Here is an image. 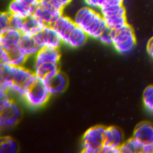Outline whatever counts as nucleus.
Returning a JSON list of instances; mask_svg holds the SVG:
<instances>
[{
	"mask_svg": "<svg viewBox=\"0 0 153 153\" xmlns=\"http://www.w3.org/2000/svg\"><path fill=\"white\" fill-rule=\"evenodd\" d=\"M17 1L27 5H35L36 6L39 5V0H17Z\"/></svg>",
	"mask_w": 153,
	"mask_h": 153,
	"instance_id": "obj_32",
	"label": "nucleus"
},
{
	"mask_svg": "<svg viewBox=\"0 0 153 153\" xmlns=\"http://www.w3.org/2000/svg\"><path fill=\"white\" fill-rule=\"evenodd\" d=\"M76 26L74 21L62 15L53 24L52 27L57 32L63 42L66 44L71 33Z\"/></svg>",
	"mask_w": 153,
	"mask_h": 153,
	"instance_id": "obj_10",
	"label": "nucleus"
},
{
	"mask_svg": "<svg viewBox=\"0 0 153 153\" xmlns=\"http://www.w3.org/2000/svg\"><path fill=\"white\" fill-rule=\"evenodd\" d=\"M33 15L41 20L46 26H51L63 15L62 10L57 9H47L39 5Z\"/></svg>",
	"mask_w": 153,
	"mask_h": 153,
	"instance_id": "obj_12",
	"label": "nucleus"
},
{
	"mask_svg": "<svg viewBox=\"0 0 153 153\" xmlns=\"http://www.w3.org/2000/svg\"><path fill=\"white\" fill-rule=\"evenodd\" d=\"M35 57L34 66L45 62L59 63L60 53L58 48L44 47L35 56Z\"/></svg>",
	"mask_w": 153,
	"mask_h": 153,
	"instance_id": "obj_14",
	"label": "nucleus"
},
{
	"mask_svg": "<svg viewBox=\"0 0 153 153\" xmlns=\"http://www.w3.org/2000/svg\"><path fill=\"white\" fill-rule=\"evenodd\" d=\"M142 146L135 139L131 138L122 144L120 147V151L121 153L142 152Z\"/></svg>",
	"mask_w": 153,
	"mask_h": 153,
	"instance_id": "obj_22",
	"label": "nucleus"
},
{
	"mask_svg": "<svg viewBox=\"0 0 153 153\" xmlns=\"http://www.w3.org/2000/svg\"><path fill=\"white\" fill-rule=\"evenodd\" d=\"M74 22L88 36L98 38L106 27L102 14L97 13L89 7H84L77 12Z\"/></svg>",
	"mask_w": 153,
	"mask_h": 153,
	"instance_id": "obj_2",
	"label": "nucleus"
},
{
	"mask_svg": "<svg viewBox=\"0 0 153 153\" xmlns=\"http://www.w3.org/2000/svg\"><path fill=\"white\" fill-rule=\"evenodd\" d=\"M118 153L120 152V148H112L109 146H103L101 153Z\"/></svg>",
	"mask_w": 153,
	"mask_h": 153,
	"instance_id": "obj_30",
	"label": "nucleus"
},
{
	"mask_svg": "<svg viewBox=\"0 0 153 153\" xmlns=\"http://www.w3.org/2000/svg\"><path fill=\"white\" fill-rule=\"evenodd\" d=\"M112 31V44L119 53H127L133 49L136 44V39L131 27L128 24Z\"/></svg>",
	"mask_w": 153,
	"mask_h": 153,
	"instance_id": "obj_5",
	"label": "nucleus"
},
{
	"mask_svg": "<svg viewBox=\"0 0 153 153\" xmlns=\"http://www.w3.org/2000/svg\"><path fill=\"white\" fill-rule=\"evenodd\" d=\"M106 27L112 30H117L127 23L126 16H115L104 19Z\"/></svg>",
	"mask_w": 153,
	"mask_h": 153,
	"instance_id": "obj_24",
	"label": "nucleus"
},
{
	"mask_svg": "<svg viewBox=\"0 0 153 153\" xmlns=\"http://www.w3.org/2000/svg\"><path fill=\"white\" fill-rule=\"evenodd\" d=\"M59 1L62 4V5L65 7L68 4H69L72 0H59Z\"/></svg>",
	"mask_w": 153,
	"mask_h": 153,
	"instance_id": "obj_37",
	"label": "nucleus"
},
{
	"mask_svg": "<svg viewBox=\"0 0 153 153\" xmlns=\"http://www.w3.org/2000/svg\"><path fill=\"white\" fill-rule=\"evenodd\" d=\"M45 26L41 20L32 14L25 19L21 32L22 34L33 36L41 32Z\"/></svg>",
	"mask_w": 153,
	"mask_h": 153,
	"instance_id": "obj_16",
	"label": "nucleus"
},
{
	"mask_svg": "<svg viewBox=\"0 0 153 153\" xmlns=\"http://www.w3.org/2000/svg\"><path fill=\"white\" fill-rule=\"evenodd\" d=\"M123 0H105V2L102 7L109 6V5H123Z\"/></svg>",
	"mask_w": 153,
	"mask_h": 153,
	"instance_id": "obj_31",
	"label": "nucleus"
},
{
	"mask_svg": "<svg viewBox=\"0 0 153 153\" xmlns=\"http://www.w3.org/2000/svg\"><path fill=\"white\" fill-rule=\"evenodd\" d=\"M7 53L8 55L7 63L16 66H23L24 63L29 57L19 47Z\"/></svg>",
	"mask_w": 153,
	"mask_h": 153,
	"instance_id": "obj_18",
	"label": "nucleus"
},
{
	"mask_svg": "<svg viewBox=\"0 0 153 153\" xmlns=\"http://www.w3.org/2000/svg\"><path fill=\"white\" fill-rule=\"evenodd\" d=\"M0 90L17 92L24 96L35 79L34 72L24 66L0 63Z\"/></svg>",
	"mask_w": 153,
	"mask_h": 153,
	"instance_id": "obj_1",
	"label": "nucleus"
},
{
	"mask_svg": "<svg viewBox=\"0 0 153 153\" xmlns=\"http://www.w3.org/2000/svg\"><path fill=\"white\" fill-rule=\"evenodd\" d=\"M25 20V19H23L17 15L12 14L10 19V29L18 30L21 32Z\"/></svg>",
	"mask_w": 153,
	"mask_h": 153,
	"instance_id": "obj_26",
	"label": "nucleus"
},
{
	"mask_svg": "<svg viewBox=\"0 0 153 153\" xmlns=\"http://www.w3.org/2000/svg\"><path fill=\"white\" fill-rule=\"evenodd\" d=\"M147 51L153 57V36L149 40L147 45Z\"/></svg>",
	"mask_w": 153,
	"mask_h": 153,
	"instance_id": "obj_34",
	"label": "nucleus"
},
{
	"mask_svg": "<svg viewBox=\"0 0 153 153\" xmlns=\"http://www.w3.org/2000/svg\"><path fill=\"white\" fill-rule=\"evenodd\" d=\"M97 39L105 44H112L113 36L112 29L106 27Z\"/></svg>",
	"mask_w": 153,
	"mask_h": 153,
	"instance_id": "obj_27",
	"label": "nucleus"
},
{
	"mask_svg": "<svg viewBox=\"0 0 153 153\" xmlns=\"http://www.w3.org/2000/svg\"><path fill=\"white\" fill-rule=\"evenodd\" d=\"M123 143L122 133L118 128L112 126L106 128L104 146L120 148Z\"/></svg>",
	"mask_w": 153,
	"mask_h": 153,
	"instance_id": "obj_15",
	"label": "nucleus"
},
{
	"mask_svg": "<svg viewBox=\"0 0 153 153\" xmlns=\"http://www.w3.org/2000/svg\"><path fill=\"white\" fill-rule=\"evenodd\" d=\"M57 71H59V65L56 63L45 62L34 66V74L42 79L48 74Z\"/></svg>",
	"mask_w": 153,
	"mask_h": 153,
	"instance_id": "obj_20",
	"label": "nucleus"
},
{
	"mask_svg": "<svg viewBox=\"0 0 153 153\" xmlns=\"http://www.w3.org/2000/svg\"><path fill=\"white\" fill-rule=\"evenodd\" d=\"M22 35L20 30L13 29L0 34V47L7 52L14 50L19 46Z\"/></svg>",
	"mask_w": 153,
	"mask_h": 153,
	"instance_id": "obj_11",
	"label": "nucleus"
},
{
	"mask_svg": "<svg viewBox=\"0 0 153 153\" xmlns=\"http://www.w3.org/2000/svg\"><path fill=\"white\" fill-rule=\"evenodd\" d=\"M18 47L28 57L35 56L44 47L35 35L27 34L22 35Z\"/></svg>",
	"mask_w": 153,
	"mask_h": 153,
	"instance_id": "obj_9",
	"label": "nucleus"
},
{
	"mask_svg": "<svg viewBox=\"0 0 153 153\" xmlns=\"http://www.w3.org/2000/svg\"><path fill=\"white\" fill-rule=\"evenodd\" d=\"M133 138L142 145H153V126L148 123H142L137 126Z\"/></svg>",
	"mask_w": 153,
	"mask_h": 153,
	"instance_id": "obj_13",
	"label": "nucleus"
},
{
	"mask_svg": "<svg viewBox=\"0 0 153 153\" xmlns=\"http://www.w3.org/2000/svg\"><path fill=\"white\" fill-rule=\"evenodd\" d=\"M42 79L51 94L62 92L67 85L66 76L59 71L50 74Z\"/></svg>",
	"mask_w": 153,
	"mask_h": 153,
	"instance_id": "obj_7",
	"label": "nucleus"
},
{
	"mask_svg": "<svg viewBox=\"0 0 153 153\" xmlns=\"http://www.w3.org/2000/svg\"><path fill=\"white\" fill-rule=\"evenodd\" d=\"M106 128L97 126L88 128L82 137L84 153H99L104 146Z\"/></svg>",
	"mask_w": 153,
	"mask_h": 153,
	"instance_id": "obj_3",
	"label": "nucleus"
},
{
	"mask_svg": "<svg viewBox=\"0 0 153 153\" xmlns=\"http://www.w3.org/2000/svg\"><path fill=\"white\" fill-rule=\"evenodd\" d=\"M143 100L145 106L149 110L153 106V94L143 97Z\"/></svg>",
	"mask_w": 153,
	"mask_h": 153,
	"instance_id": "obj_29",
	"label": "nucleus"
},
{
	"mask_svg": "<svg viewBox=\"0 0 153 153\" xmlns=\"http://www.w3.org/2000/svg\"><path fill=\"white\" fill-rule=\"evenodd\" d=\"M50 95L43 79L36 75L35 81L23 97L29 105L39 107L44 105L48 101Z\"/></svg>",
	"mask_w": 153,
	"mask_h": 153,
	"instance_id": "obj_4",
	"label": "nucleus"
},
{
	"mask_svg": "<svg viewBox=\"0 0 153 153\" xmlns=\"http://www.w3.org/2000/svg\"><path fill=\"white\" fill-rule=\"evenodd\" d=\"M142 152L143 153H152L153 152V145H144L142 146Z\"/></svg>",
	"mask_w": 153,
	"mask_h": 153,
	"instance_id": "obj_33",
	"label": "nucleus"
},
{
	"mask_svg": "<svg viewBox=\"0 0 153 153\" xmlns=\"http://www.w3.org/2000/svg\"><path fill=\"white\" fill-rule=\"evenodd\" d=\"M18 146L14 140L8 136L2 137L0 139L1 153H14L17 151Z\"/></svg>",
	"mask_w": 153,
	"mask_h": 153,
	"instance_id": "obj_23",
	"label": "nucleus"
},
{
	"mask_svg": "<svg viewBox=\"0 0 153 153\" xmlns=\"http://www.w3.org/2000/svg\"><path fill=\"white\" fill-rule=\"evenodd\" d=\"M104 19L115 16H126V11L123 5L104 6L100 8Z\"/></svg>",
	"mask_w": 153,
	"mask_h": 153,
	"instance_id": "obj_21",
	"label": "nucleus"
},
{
	"mask_svg": "<svg viewBox=\"0 0 153 153\" xmlns=\"http://www.w3.org/2000/svg\"><path fill=\"white\" fill-rule=\"evenodd\" d=\"M44 47L59 48L63 42L61 38L55 30L50 26H45L44 29L35 35Z\"/></svg>",
	"mask_w": 153,
	"mask_h": 153,
	"instance_id": "obj_8",
	"label": "nucleus"
},
{
	"mask_svg": "<svg viewBox=\"0 0 153 153\" xmlns=\"http://www.w3.org/2000/svg\"><path fill=\"white\" fill-rule=\"evenodd\" d=\"M38 7L39 6L35 5H27L17 0H13L10 4L8 10L12 14L17 15L23 19H26L33 14Z\"/></svg>",
	"mask_w": 153,
	"mask_h": 153,
	"instance_id": "obj_17",
	"label": "nucleus"
},
{
	"mask_svg": "<svg viewBox=\"0 0 153 153\" xmlns=\"http://www.w3.org/2000/svg\"><path fill=\"white\" fill-rule=\"evenodd\" d=\"M21 115L20 109L13 100L0 106L1 127H10L15 124Z\"/></svg>",
	"mask_w": 153,
	"mask_h": 153,
	"instance_id": "obj_6",
	"label": "nucleus"
},
{
	"mask_svg": "<svg viewBox=\"0 0 153 153\" xmlns=\"http://www.w3.org/2000/svg\"><path fill=\"white\" fill-rule=\"evenodd\" d=\"M12 13L9 11L4 12L0 14V34H2L10 29V19Z\"/></svg>",
	"mask_w": 153,
	"mask_h": 153,
	"instance_id": "obj_25",
	"label": "nucleus"
},
{
	"mask_svg": "<svg viewBox=\"0 0 153 153\" xmlns=\"http://www.w3.org/2000/svg\"><path fill=\"white\" fill-rule=\"evenodd\" d=\"M152 94H153V85L148 86V87L146 88V89L145 90V91L143 92V97L149 96Z\"/></svg>",
	"mask_w": 153,
	"mask_h": 153,
	"instance_id": "obj_35",
	"label": "nucleus"
},
{
	"mask_svg": "<svg viewBox=\"0 0 153 153\" xmlns=\"http://www.w3.org/2000/svg\"><path fill=\"white\" fill-rule=\"evenodd\" d=\"M86 4L91 7H98L99 0H85Z\"/></svg>",
	"mask_w": 153,
	"mask_h": 153,
	"instance_id": "obj_36",
	"label": "nucleus"
},
{
	"mask_svg": "<svg viewBox=\"0 0 153 153\" xmlns=\"http://www.w3.org/2000/svg\"><path fill=\"white\" fill-rule=\"evenodd\" d=\"M11 100V99L8 93V91L0 90V106L5 104Z\"/></svg>",
	"mask_w": 153,
	"mask_h": 153,
	"instance_id": "obj_28",
	"label": "nucleus"
},
{
	"mask_svg": "<svg viewBox=\"0 0 153 153\" xmlns=\"http://www.w3.org/2000/svg\"><path fill=\"white\" fill-rule=\"evenodd\" d=\"M39 1H41V0H39Z\"/></svg>",
	"mask_w": 153,
	"mask_h": 153,
	"instance_id": "obj_38",
	"label": "nucleus"
},
{
	"mask_svg": "<svg viewBox=\"0 0 153 153\" xmlns=\"http://www.w3.org/2000/svg\"><path fill=\"white\" fill-rule=\"evenodd\" d=\"M87 36V33L81 28L76 26L71 33L66 44L74 48L79 47L85 42Z\"/></svg>",
	"mask_w": 153,
	"mask_h": 153,
	"instance_id": "obj_19",
	"label": "nucleus"
}]
</instances>
